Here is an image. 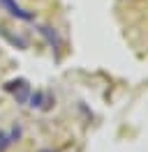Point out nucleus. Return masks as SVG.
<instances>
[{
  "label": "nucleus",
  "instance_id": "6",
  "mask_svg": "<svg viewBox=\"0 0 148 152\" xmlns=\"http://www.w3.org/2000/svg\"><path fill=\"white\" fill-rule=\"evenodd\" d=\"M42 152H53V150H42Z\"/></svg>",
  "mask_w": 148,
  "mask_h": 152
},
{
  "label": "nucleus",
  "instance_id": "2",
  "mask_svg": "<svg viewBox=\"0 0 148 152\" xmlns=\"http://www.w3.org/2000/svg\"><path fill=\"white\" fill-rule=\"evenodd\" d=\"M5 88H7L9 92H14L16 102H26L28 95H30V86H28L26 81H12V83H7Z\"/></svg>",
  "mask_w": 148,
  "mask_h": 152
},
{
  "label": "nucleus",
  "instance_id": "5",
  "mask_svg": "<svg viewBox=\"0 0 148 152\" xmlns=\"http://www.w3.org/2000/svg\"><path fill=\"white\" fill-rule=\"evenodd\" d=\"M42 99H44V92H42V90L33 92V95H30V106H33V108H39V106H42Z\"/></svg>",
  "mask_w": 148,
  "mask_h": 152
},
{
  "label": "nucleus",
  "instance_id": "3",
  "mask_svg": "<svg viewBox=\"0 0 148 152\" xmlns=\"http://www.w3.org/2000/svg\"><path fill=\"white\" fill-rule=\"evenodd\" d=\"M39 32H42V35H44L46 39H49V44H51V46H53L56 51H60V37H58V32H56V30L44 28V26H42V28H39Z\"/></svg>",
  "mask_w": 148,
  "mask_h": 152
},
{
  "label": "nucleus",
  "instance_id": "1",
  "mask_svg": "<svg viewBox=\"0 0 148 152\" xmlns=\"http://www.w3.org/2000/svg\"><path fill=\"white\" fill-rule=\"evenodd\" d=\"M0 7L5 12H9L14 19H21V21H35V14L33 12H26L16 0H0Z\"/></svg>",
  "mask_w": 148,
  "mask_h": 152
},
{
  "label": "nucleus",
  "instance_id": "4",
  "mask_svg": "<svg viewBox=\"0 0 148 152\" xmlns=\"http://www.w3.org/2000/svg\"><path fill=\"white\" fill-rule=\"evenodd\" d=\"M0 35H2L5 39H9L12 44H18L21 48H26V42H23V39H21V37H14V35H9V32H7L5 28H0Z\"/></svg>",
  "mask_w": 148,
  "mask_h": 152
}]
</instances>
